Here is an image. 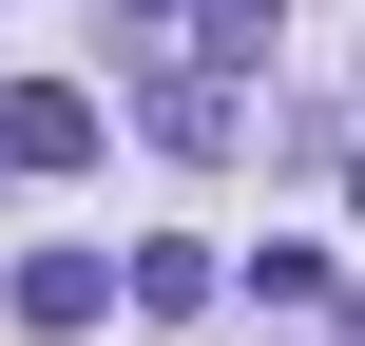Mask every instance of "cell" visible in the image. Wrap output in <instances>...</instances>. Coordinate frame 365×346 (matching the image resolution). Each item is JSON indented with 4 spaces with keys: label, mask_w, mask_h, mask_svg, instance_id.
Returning a JSON list of instances; mask_svg holds the SVG:
<instances>
[{
    "label": "cell",
    "mask_w": 365,
    "mask_h": 346,
    "mask_svg": "<svg viewBox=\"0 0 365 346\" xmlns=\"http://www.w3.org/2000/svg\"><path fill=\"white\" fill-rule=\"evenodd\" d=\"M0 173H96V96L77 77H19L0 96Z\"/></svg>",
    "instance_id": "1"
},
{
    "label": "cell",
    "mask_w": 365,
    "mask_h": 346,
    "mask_svg": "<svg viewBox=\"0 0 365 346\" xmlns=\"http://www.w3.org/2000/svg\"><path fill=\"white\" fill-rule=\"evenodd\" d=\"M96 308H115V270H96V250H19V327H38V346H77Z\"/></svg>",
    "instance_id": "2"
},
{
    "label": "cell",
    "mask_w": 365,
    "mask_h": 346,
    "mask_svg": "<svg viewBox=\"0 0 365 346\" xmlns=\"http://www.w3.org/2000/svg\"><path fill=\"white\" fill-rule=\"evenodd\" d=\"M346 212H365V173H346Z\"/></svg>",
    "instance_id": "3"
}]
</instances>
